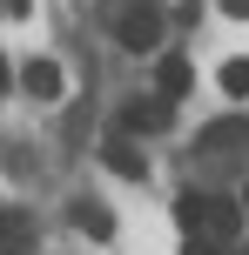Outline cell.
I'll return each instance as SVG.
<instances>
[{
    "mask_svg": "<svg viewBox=\"0 0 249 255\" xmlns=\"http://www.w3.org/2000/svg\"><path fill=\"white\" fill-rule=\"evenodd\" d=\"M169 128V101H128L121 108V141L128 134H162Z\"/></svg>",
    "mask_w": 249,
    "mask_h": 255,
    "instance_id": "cell-3",
    "label": "cell"
},
{
    "mask_svg": "<svg viewBox=\"0 0 249 255\" xmlns=\"http://www.w3.org/2000/svg\"><path fill=\"white\" fill-rule=\"evenodd\" d=\"M101 154H108V168H115V175H121V181H142V175H148V161H142V154H135V141H121V134H115V141H108V148H101Z\"/></svg>",
    "mask_w": 249,
    "mask_h": 255,
    "instance_id": "cell-6",
    "label": "cell"
},
{
    "mask_svg": "<svg viewBox=\"0 0 249 255\" xmlns=\"http://www.w3.org/2000/svg\"><path fill=\"white\" fill-rule=\"evenodd\" d=\"M20 88L34 94V101H54V94H61V67H54V61H27L20 67Z\"/></svg>",
    "mask_w": 249,
    "mask_h": 255,
    "instance_id": "cell-5",
    "label": "cell"
},
{
    "mask_svg": "<svg viewBox=\"0 0 249 255\" xmlns=\"http://www.w3.org/2000/svg\"><path fill=\"white\" fill-rule=\"evenodd\" d=\"M7 81H13V74H7V61H0V94H7Z\"/></svg>",
    "mask_w": 249,
    "mask_h": 255,
    "instance_id": "cell-13",
    "label": "cell"
},
{
    "mask_svg": "<svg viewBox=\"0 0 249 255\" xmlns=\"http://www.w3.org/2000/svg\"><path fill=\"white\" fill-rule=\"evenodd\" d=\"M236 141H249V121H216V128H202V154L236 148Z\"/></svg>",
    "mask_w": 249,
    "mask_h": 255,
    "instance_id": "cell-7",
    "label": "cell"
},
{
    "mask_svg": "<svg viewBox=\"0 0 249 255\" xmlns=\"http://www.w3.org/2000/svg\"><path fill=\"white\" fill-rule=\"evenodd\" d=\"M223 13H236V20H249V0H223Z\"/></svg>",
    "mask_w": 249,
    "mask_h": 255,
    "instance_id": "cell-12",
    "label": "cell"
},
{
    "mask_svg": "<svg viewBox=\"0 0 249 255\" xmlns=\"http://www.w3.org/2000/svg\"><path fill=\"white\" fill-rule=\"evenodd\" d=\"M175 222L196 235V229H202V195H182V202H175Z\"/></svg>",
    "mask_w": 249,
    "mask_h": 255,
    "instance_id": "cell-10",
    "label": "cell"
},
{
    "mask_svg": "<svg viewBox=\"0 0 249 255\" xmlns=\"http://www.w3.org/2000/svg\"><path fill=\"white\" fill-rule=\"evenodd\" d=\"M202 242H236L243 235V202H229V195H202Z\"/></svg>",
    "mask_w": 249,
    "mask_h": 255,
    "instance_id": "cell-2",
    "label": "cell"
},
{
    "mask_svg": "<svg viewBox=\"0 0 249 255\" xmlns=\"http://www.w3.org/2000/svg\"><path fill=\"white\" fill-rule=\"evenodd\" d=\"M74 222H81L88 235H115V222H108V215H101L94 202H81V208H74Z\"/></svg>",
    "mask_w": 249,
    "mask_h": 255,
    "instance_id": "cell-9",
    "label": "cell"
},
{
    "mask_svg": "<svg viewBox=\"0 0 249 255\" xmlns=\"http://www.w3.org/2000/svg\"><path fill=\"white\" fill-rule=\"evenodd\" d=\"M155 88L175 101V94H189V88H196V67H189L182 54H162V61H155Z\"/></svg>",
    "mask_w": 249,
    "mask_h": 255,
    "instance_id": "cell-4",
    "label": "cell"
},
{
    "mask_svg": "<svg viewBox=\"0 0 249 255\" xmlns=\"http://www.w3.org/2000/svg\"><path fill=\"white\" fill-rule=\"evenodd\" d=\"M243 208H249V195H243Z\"/></svg>",
    "mask_w": 249,
    "mask_h": 255,
    "instance_id": "cell-15",
    "label": "cell"
},
{
    "mask_svg": "<svg viewBox=\"0 0 249 255\" xmlns=\"http://www.w3.org/2000/svg\"><path fill=\"white\" fill-rule=\"evenodd\" d=\"M115 40L135 47V54H142V47H162V13L148 7V0H128V7L115 13Z\"/></svg>",
    "mask_w": 249,
    "mask_h": 255,
    "instance_id": "cell-1",
    "label": "cell"
},
{
    "mask_svg": "<svg viewBox=\"0 0 249 255\" xmlns=\"http://www.w3.org/2000/svg\"><path fill=\"white\" fill-rule=\"evenodd\" d=\"M7 7H13V13H20V7H27V0H7Z\"/></svg>",
    "mask_w": 249,
    "mask_h": 255,
    "instance_id": "cell-14",
    "label": "cell"
},
{
    "mask_svg": "<svg viewBox=\"0 0 249 255\" xmlns=\"http://www.w3.org/2000/svg\"><path fill=\"white\" fill-rule=\"evenodd\" d=\"M182 255H223V242H202V235H189V242H182Z\"/></svg>",
    "mask_w": 249,
    "mask_h": 255,
    "instance_id": "cell-11",
    "label": "cell"
},
{
    "mask_svg": "<svg viewBox=\"0 0 249 255\" xmlns=\"http://www.w3.org/2000/svg\"><path fill=\"white\" fill-rule=\"evenodd\" d=\"M216 81H223L229 101H243V94H249V61H223V74H216Z\"/></svg>",
    "mask_w": 249,
    "mask_h": 255,
    "instance_id": "cell-8",
    "label": "cell"
}]
</instances>
